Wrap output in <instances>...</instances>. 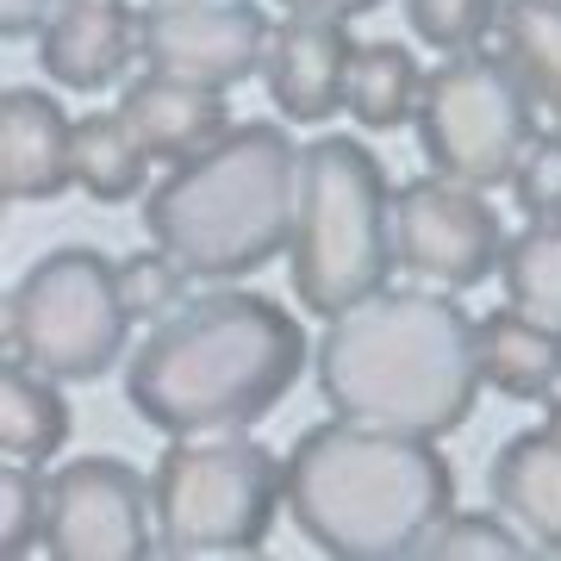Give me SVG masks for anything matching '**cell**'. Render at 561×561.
<instances>
[{
	"mask_svg": "<svg viewBox=\"0 0 561 561\" xmlns=\"http://www.w3.org/2000/svg\"><path fill=\"white\" fill-rule=\"evenodd\" d=\"M393 256L405 275L468 294L486 275H500L505 225L481 201V187L449 175H419L393 187Z\"/></svg>",
	"mask_w": 561,
	"mask_h": 561,
	"instance_id": "cell-9",
	"label": "cell"
},
{
	"mask_svg": "<svg viewBox=\"0 0 561 561\" xmlns=\"http://www.w3.org/2000/svg\"><path fill=\"white\" fill-rule=\"evenodd\" d=\"M419 556H443V561H512V556H530V537L505 512H449V518L424 537Z\"/></svg>",
	"mask_w": 561,
	"mask_h": 561,
	"instance_id": "cell-23",
	"label": "cell"
},
{
	"mask_svg": "<svg viewBox=\"0 0 561 561\" xmlns=\"http://www.w3.org/2000/svg\"><path fill=\"white\" fill-rule=\"evenodd\" d=\"M150 150L138 144V131L125 125V113L113 106V113H88V119H76V187L88 194V201L101 206H119L131 201L144 187V175H150Z\"/></svg>",
	"mask_w": 561,
	"mask_h": 561,
	"instance_id": "cell-20",
	"label": "cell"
},
{
	"mask_svg": "<svg viewBox=\"0 0 561 561\" xmlns=\"http://www.w3.org/2000/svg\"><path fill=\"white\" fill-rule=\"evenodd\" d=\"M500 287H505V306H518V312L561 331V219L556 225L530 219L518 238H505Z\"/></svg>",
	"mask_w": 561,
	"mask_h": 561,
	"instance_id": "cell-22",
	"label": "cell"
},
{
	"mask_svg": "<svg viewBox=\"0 0 561 561\" xmlns=\"http://www.w3.org/2000/svg\"><path fill=\"white\" fill-rule=\"evenodd\" d=\"M119 113L157 162H187V157H201V150H213V144L231 131V113H225L219 88L181 81V76H169V69H144V76L125 81Z\"/></svg>",
	"mask_w": 561,
	"mask_h": 561,
	"instance_id": "cell-15",
	"label": "cell"
},
{
	"mask_svg": "<svg viewBox=\"0 0 561 561\" xmlns=\"http://www.w3.org/2000/svg\"><path fill=\"white\" fill-rule=\"evenodd\" d=\"M131 312L119 294V262L88 243L44 250L7 294V356L57 381H101L125 356Z\"/></svg>",
	"mask_w": 561,
	"mask_h": 561,
	"instance_id": "cell-7",
	"label": "cell"
},
{
	"mask_svg": "<svg viewBox=\"0 0 561 561\" xmlns=\"http://www.w3.org/2000/svg\"><path fill=\"white\" fill-rule=\"evenodd\" d=\"M187 280H194V275H187L169 250H138V256L119 262L125 312H131V319H150V324L187 306Z\"/></svg>",
	"mask_w": 561,
	"mask_h": 561,
	"instance_id": "cell-26",
	"label": "cell"
},
{
	"mask_svg": "<svg viewBox=\"0 0 561 561\" xmlns=\"http://www.w3.org/2000/svg\"><path fill=\"white\" fill-rule=\"evenodd\" d=\"M268 32L262 7L250 0H150L138 13V44L150 69H169L201 88H238L262 76L268 57Z\"/></svg>",
	"mask_w": 561,
	"mask_h": 561,
	"instance_id": "cell-11",
	"label": "cell"
},
{
	"mask_svg": "<svg viewBox=\"0 0 561 561\" xmlns=\"http://www.w3.org/2000/svg\"><path fill=\"white\" fill-rule=\"evenodd\" d=\"M505 0H405V20H412V38L456 57V50H474L486 32H500Z\"/></svg>",
	"mask_w": 561,
	"mask_h": 561,
	"instance_id": "cell-25",
	"label": "cell"
},
{
	"mask_svg": "<svg viewBox=\"0 0 561 561\" xmlns=\"http://www.w3.org/2000/svg\"><path fill=\"white\" fill-rule=\"evenodd\" d=\"M493 505L530 537V549L561 556V431L556 424L518 431L493 456Z\"/></svg>",
	"mask_w": 561,
	"mask_h": 561,
	"instance_id": "cell-16",
	"label": "cell"
},
{
	"mask_svg": "<svg viewBox=\"0 0 561 561\" xmlns=\"http://www.w3.org/2000/svg\"><path fill=\"white\" fill-rule=\"evenodd\" d=\"M412 125H419V150L437 175L468 181V187H500L537 138V101L505 57L456 50L424 76Z\"/></svg>",
	"mask_w": 561,
	"mask_h": 561,
	"instance_id": "cell-8",
	"label": "cell"
},
{
	"mask_svg": "<svg viewBox=\"0 0 561 561\" xmlns=\"http://www.w3.org/2000/svg\"><path fill=\"white\" fill-rule=\"evenodd\" d=\"M306 368V331L268 294H201L150 324L125 362V400L162 437L250 431L268 419Z\"/></svg>",
	"mask_w": 561,
	"mask_h": 561,
	"instance_id": "cell-2",
	"label": "cell"
},
{
	"mask_svg": "<svg viewBox=\"0 0 561 561\" xmlns=\"http://www.w3.org/2000/svg\"><path fill=\"white\" fill-rule=\"evenodd\" d=\"M512 201H518L524 219L556 225L561 219V131H537L530 150L512 169Z\"/></svg>",
	"mask_w": 561,
	"mask_h": 561,
	"instance_id": "cell-27",
	"label": "cell"
},
{
	"mask_svg": "<svg viewBox=\"0 0 561 561\" xmlns=\"http://www.w3.org/2000/svg\"><path fill=\"white\" fill-rule=\"evenodd\" d=\"M57 7L62 0H0V32H7V38H32V32L50 25Z\"/></svg>",
	"mask_w": 561,
	"mask_h": 561,
	"instance_id": "cell-28",
	"label": "cell"
},
{
	"mask_svg": "<svg viewBox=\"0 0 561 561\" xmlns=\"http://www.w3.org/2000/svg\"><path fill=\"white\" fill-rule=\"evenodd\" d=\"M287 13H331V20H356L368 7H381V0H280Z\"/></svg>",
	"mask_w": 561,
	"mask_h": 561,
	"instance_id": "cell-29",
	"label": "cell"
},
{
	"mask_svg": "<svg viewBox=\"0 0 561 561\" xmlns=\"http://www.w3.org/2000/svg\"><path fill=\"white\" fill-rule=\"evenodd\" d=\"M481 331V375L505 400H549L561 387V331L530 319L518 306H500L474 319Z\"/></svg>",
	"mask_w": 561,
	"mask_h": 561,
	"instance_id": "cell-17",
	"label": "cell"
},
{
	"mask_svg": "<svg viewBox=\"0 0 561 561\" xmlns=\"http://www.w3.org/2000/svg\"><path fill=\"white\" fill-rule=\"evenodd\" d=\"M162 556H256L275 530L280 461L243 431L175 437L150 474Z\"/></svg>",
	"mask_w": 561,
	"mask_h": 561,
	"instance_id": "cell-6",
	"label": "cell"
},
{
	"mask_svg": "<svg viewBox=\"0 0 561 561\" xmlns=\"http://www.w3.org/2000/svg\"><path fill=\"white\" fill-rule=\"evenodd\" d=\"M350 57H356L350 20H331V13H287V20L268 32V57H262V88H268L275 113L294 119V125H324L343 106Z\"/></svg>",
	"mask_w": 561,
	"mask_h": 561,
	"instance_id": "cell-12",
	"label": "cell"
},
{
	"mask_svg": "<svg viewBox=\"0 0 561 561\" xmlns=\"http://www.w3.org/2000/svg\"><path fill=\"white\" fill-rule=\"evenodd\" d=\"M287 518L312 549L343 561L419 556L456 512V474L431 437H405L362 419L312 424L280 461Z\"/></svg>",
	"mask_w": 561,
	"mask_h": 561,
	"instance_id": "cell-3",
	"label": "cell"
},
{
	"mask_svg": "<svg viewBox=\"0 0 561 561\" xmlns=\"http://www.w3.org/2000/svg\"><path fill=\"white\" fill-rule=\"evenodd\" d=\"M131 57H144L131 0H62L38 32V69L69 94H101L125 81Z\"/></svg>",
	"mask_w": 561,
	"mask_h": 561,
	"instance_id": "cell-14",
	"label": "cell"
},
{
	"mask_svg": "<svg viewBox=\"0 0 561 561\" xmlns=\"http://www.w3.org/2000/svg\"><path fill=\"white\" fill-rule=\"evenodd\" d=\"M419 94H424V69L405 44H393V38L356 44L350 76H343V113L362 131H400V125H412L419 119Z\"/></svg>",
	"mask_w": 561,
	"mask_h": 561,
	"instance_id": "cell-18",
	"label": "cell"
},
{
	"mask_svg": "<svg viewBox=\"0 0 561 561\" xmlns=\"http://www.w3.org/2000/svg\"><path fill=\"white\" fill-rule=\"evenodd\" d=\"M76 187V119L44 88L13 81L0 94V194L7 206L57 201Z\"/></svg>",
	"mask_w": 561,
	"mask_h": 561,
	"instance_id": "cell-13",
	"label": "cell"
},
{
	"mask_svg": "<svg viewBox=\"0 0 561 561\" xmlns=\"http://www.w3.org/2000/svg\"><path fill=\"white\" fill-rule=\"evenodd\" d=\"M69 424L76 419H69V400L57 393V375L7 356V375H0V456L44 468L69 443Z\"/></svg>",
	"mask_w": 561,
	"mask_h": 561,
	"instance_id": "cell-19",
	"label": "cell"
},
{
	"mask_svg": "<svg viewBox=\"0 0 561 561\" xmlns=\"http://www.w3.org/2000/svg\"><path fill=\"white\" fill-rule=\"evenodd\" d=\"M393 187L381 157L362 138L324 131L300 150L294 187V231H287V275L294 300L312 319H337L343 306L381 294L393 268Z\"/></svg>",
	"mask_w": 561,
	"mask_h": 561,
	"instance_id": "cell-5",
	"label": "cell"
},
{
	"mask_svg": "<svg viewBox=\"0 0 561 561\" xmlns=\"http://www.w3.org/2000/svg\"><path fill=\"white\" fill-rule=\"evenodd\" d=\"M542 405H549V419H542V424H556V431H561V387H556V393H549Z\"/></svg>",
	"mask_w": 561,
	"mask_h": 561,
	"instance_id": "cell-30",
	"label": "cell"
},
{
	"mask_svg": "<svg viewBox=\"0 0 561 561\" xmlns=\"http://www.w3.org/2000/svg\"><path fill=\"white\" fill-rule=\"evenodd\" d=\"M300 150L280 125H231L213 150L175 162L144 201V231L194 280H243L268 268L294 231Z\"/></svg>",
	"mask_w": 561,
	"mask_h": 561,
	"instance_id": "cell-4",
	"label": "cell"
},
{
	"mask_svg": "<svg viewBox=\"0 0 561 561\" xmlns=\"http://www.w3.org/2000/svg\"><path fill=\"white\" fill-rule=\"evenodd\" d=\"M319 393L337 419L405 437H449L481 400V331L449 287H381L343 306L312 350Z\"/></svg>",
	"mask_w": 561,
	"mask_h": 561,
	"instance_id": "cell-1",
	"label": "cell"
},
{
	"mask_svg": "<svg viewBox=\"0 0 561 561\" xmlns=\"http://www.w3.org/2000/svg\"><path fill=\"white\" fill-rule=\"evenodd\" d=\"M44 524H50V481L38 461H7L0 468V556H25L44 549Z\"/></svg>",
	"mask_w": 561,
	"mask_h": 561,
	"instance_id": "cell-24",
	"label": "cell"
},
{
	"mask_svg": "<svg viewBox=\"0 0 561 561\" xmlns=\"http://www.w3.org/2000/svg\"><path fill=\"white\" fill-rule=\"evenodd\" d=\"M500 57L518 69L530 101L561 125V0H505Z\"/></svg>",
	"mask_w": 561,
	"mask_h": 561,
	"instance_id": "cell-21",
	"label": "cell"
},
{
	"mask_svg": "<svg viewBox=\"0 0 561 561\" xmlns=\"http://www.w3.org/2000/svg\"><path fill=\"white\" fill-rule=\"evenodd\" d=\"M157 549V500L125 456H76L50 474V561H144Z\"/></svg>",
	"mask_w": 561,
	"mask_h": 561,
	"instance_id": "cell-10",
	"label": "cell"
}]
</instances>
